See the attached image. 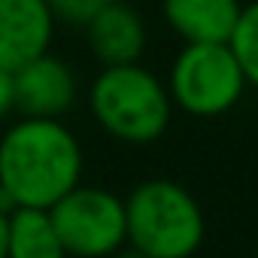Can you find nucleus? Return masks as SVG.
Listing matches in <instances>:
<instances>
[{
	"label": "nucleus",
	"instance_id": "nucleus-1",
	"mask_svg": "<svg viewBox=\"0 0 258 258\" xmlns=\"http://www.w3.org/2000/svg\"><path fill=\"white\" fill-rule=\"evenodd\" d=\"M82 146L64 121L19 118L0 137V188L16 210H49L82 182Z\"/></svg>",
	"mask_w": 258,
	"mask_h": 258
},
{
	"label": "nucleus",
	"instance_id": "nucleus-2",
	"mask_svg": "<svg viewBox=\"0 0 258 258\" xmlns=\"http://www.w3.org/2000/svg\"><path fill=\"white\" fill-rule=\"evenodd\" d=\"M127 246L146 258H191L207 237L198 198L173 179H143L124 198Z\"/></svg>",
	"mask_w": 258,
	"mask_h": 258
},
{
	"label": "nucleus",
	"instance_id": "nucleus-3",
	"mask_svg": "<svg viewBox=\"0 0 258 258\" xmlns=\"http://www.w3.org/2000/svg\"><path fill=\"white\" fill-rule=\"evenodd\" d=\"M88 106L103 131L127 146L161 140L173 118L167 85L143 64L103 67L88 88Z\"/></svg>",
	"mask_w": 258,
	"mask_h": 258
},
{
	"label": "nucleus",
	"instance_id": "nucleus-4",
	"mask_svg": "<svg viewBox=\"0 0 258 258\" xmlns=\"http://www.w3.org/2000/svg\"><path fill=\"white\" fill-rule=\"evenodd\" d=\"M164 85L170 103L195 118H219L231 112L249 88L228 43L182 46Z\"/></svg>",
	"mask_w": 258,
	"mask_h": 258
},
{
	"label": "nucleus",
	"instance_id": "nucleus-5",
	"mask_svg": "<svg viewBox=\"0 0 258 258\" xmlns=\"http://www.w3.org/2000/svg\"><path fill=\"white\" fill-rule=\"evenodd\" d=\"M52 228L73 258H109L127 246L124 201L97 185H76L46 210Z\"/></svg>",
	"mask_w": 258,
	"mask_h": 258
},
{
	"label": "nucleus",
	"instance_id": "nucleus-6",
	"mask_svg": "<svg viewBox=\"0 0 258 258\" xmlns=\"http://www.w3.org/2000/svg\"><path fill=\"white\" fill-rule=\"evenodd\" d=\"M13 88H16V112L22 118L61 121L79 97V82L73 67L52 52L19 67L13 73Z\"/></svg>",
	"mask_w": 258,
	"mask_h": 258
},
{
	"label": "nucleus",
	"instance_id": "nucleus-7",
	"mask_svg": "<svg viewBox=\"0 0 258 258\" xmlns=\"http://www.w3.org/2000/svg\"><path fill=\"white\" fill-rule=\"evenodd\" d=\"M55 19L43 0H0V70L16 73L49 52Z\"/></svg>",
	"mask_w": 258,
	"mask_h": 258
},
{
	"label": "nucleus",
	"instance_id": "nucleus-8",
	"mask_svg": "<svg viewBox=\"0 0 258 258\" xmlns=\"http://www.w3.org/2000/svg\"><path fill=\"white\" fill-rule=\"evenodd\" d=\"M146 40V22L127 0H109L85 25V43L91 55L100 61V67L140 64Z\"/></svg>",
	"mask_w": 258,
	"mask_h": 258
},
{
	"label": "nucleus",
	"instance_id": "nucleus-9",
	"mask_svg": "<svg viewBox=\"0 0 258 258\" xmlns=\"http://www.w3.org/2000/svg\"><path fill=\"white\" fill-rule=\"evenodd\" d=\"M161 13L185 46L231 43L243 4L240 0H161Z\"/></svg>",
	"mask_w": 258,
	"mask_h": 258
},
{
	"label": "nucleus",
	"instance_id": "nucleus-10",
	"mask_svg": "<svg viewBox=\"0 0 258 258\" xmlns=\"http://www.w3.org/2000/svg\"><path fill=\"white\" fill-rule=\"evenodd\" d=\"M7 258H67L46 210H16V213H10Z\"/></svg>",
	"mask_w": 258,
	"mask_h": 258
},
{
	"label": "nucleus",
	"instance_id": "nucleus-11",
	"mask_svg": "<svg viewBox=\"0 0 258 258\" xmlns=\"http://www.w3.org/2000/svg\"><path fill=\"white\" fill-rule=\"evenodd\" d=\"M228 46H231L240 70H243L246 85L258 91V0H252V4L243 7L237 31H234Z\"/></svg>",
	"mask_w": 258,
	"mask_h": 258
},
{
	"label": "nucleus",
	"instance_id": "nucleus-12",
	"mask_svg": "<svg viewBox=\"0 0 258 258\" xmlns=\"http://www.w3.org/2000/svg\"><path fill=\"white\" fill-rule=\"evenodd\" d=\"M43 4L52 13L55 25L64 22V25H73V28H85L109 0H43Z\"/></svg>",
	"mask_w": 258,
	"mask_h": 258
},
{
	"label": "nucleus",
	"instance_id": "nucleus-13",
	"mask_svg": "<svg viewBox=\"0 0 258 258\" xmlns=\"http://www.w3.org/2000/svg\"><path fill=\"white\" fill-rule=\"evenodd\" d=\"M10 112H16V88H13V73L0 70V121Z\"/></svg>",
	"mask_w": 258,
	"mask_h": 258
},
{
	"label": "nucleus",
	"instance_id": "nucleus-14",
	"mask_svg": "<svg viewBox=\"0 0 258 258\" xmlns=\"http://www.w3.org/2000/svg\"><path fill=\"white\" fill-rule=\"evenodd\" d=\"M7 225H10V216L0 213V258H7Z\"/></svg>",
	"mask_w": 258,
	"mask_h": 258
},
{
	"label": "nucleus",
	"instance_id": "nucleus-15",
	"mask_svg": "<svg viewBox=\"0 0 258 258\" xmlns=\"http://www.w3.org/2000/svg\"><path fill=\"white\" fill-rule=\"evenodd\" d=\"M109 258H146V255H140L137 249H131V246H121L118 252H112Z\"/></svg>",
	"mask_w": 258,
	"mask_h": 258
}]
</instances>
